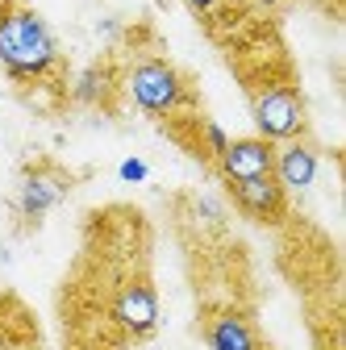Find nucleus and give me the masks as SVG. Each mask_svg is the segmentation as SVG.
<instances>
[{"instance_id":"f257e3e1","label":"nucleus","mask_w":346,"mask_h":350,"mask_svg":"<svg viewBox=\"0 0 346 350\" xmlns=\"http://www.w3.org/2000/svg\"><path fill=\"white\" fill-rule=\"evenodd\" d=\"M63 55L51 25L21 0L0 5V67L17 83H42L59 71Z\"/></svg>"},{"instance_id":"f03ea898","label":"nucleus","mask_w":346,"mask_h":350,"mask_svg":"<svg viewBox=\"0 0 346 350\" xmlns=\"http://www.w3.org/2000/svg\"><path fill=\"white\" fill-rule=\"evenodd\" d=\"M125 92L142 113L150 117H176L184 109L196 105V92H192V79L159 55H146V59H134L125 71Z\"/></svg>"},{"instance_id":"7ed1b4c3","label":"nucleus","mask_w":346,"mask_h":350,"mask_svg":"<svg viewBox=\"0 0 346 350\" xmlns=\"http://www.w3.org/2000/svg\"><path fill=\"white\" fill-rule=\"evenodd\" d=\"M250 117L258 125V138L267 142H292L309 134V109L292 79H263L250 83Z\"/></svg>"},{"instance_id":"20e7f679","label":"nucleus","mask_w":346,"mask_h":350,"mask_svg":"<svg viewBox=\"0 0 346 350\" xmlns=\"http://www.w3.org/2000/svg\"><path fill=\"white\" fill-rule=\"evenodd\" d=\"M71 188H75V175L63 171L59 163H51V159L29 163V167L21 171V184H17L13 208H17V217H21L25 226H38L55 204H63V196H67Z\"/></svg>"},{"instance_id":"39448f33","label":"nucleus","mask_w":346,"mask_h":350,"mask_svg":"<svg viewBox=\"0 0 346 350\" xmlns=\"http://www.w3.org/2000/svg\"><path fill=\"white\" fill-rule=\"evenodd\" d=\"M200 338L209 350H267L258 321L234 304H213L200 313Z\"/></svg>"},{"instance_id":"423d86ee","label":"nucleus","mask_w":346,"mask_h":350,"mask_svg":"<svg viewBox=\"0 0 346 350\" xmlns=\"http://www.w3.org/2000/svg\"><path fill=\"white\" fill-rule=\"evenodd\" d=\"M230 188V200L238 204L242 217L258 226H280L288 217V188L276 180V175H254V180H238V184H226Z\"/></svg>"},{"instance_id":"0eeeda50","label":"nucleus","mask_w":346,"mask_h":350,"mask_svg":"<svg viewBox=\"0 0 346 350\" xmlns=\"http://www.w3.org/2000/svg\"><path fill=\"white\" fill-rule=\"evenodd\" d=\"M113 321L129 334V338H150L159 325V296L155 284L146 275L129 280L117 296H113Z\"/></svg>"},{"instance_id":"6e6552de","label":"nucleus","mask_w":346,"mask_h":350,"mask_svg":"<svg viewBox=\"0 0 346 350\" xmlns=\"http://www.w3.org/2000/svg\"><path fill=\"white\" fill-rule=\"evenodd\" d=\"M271 167H276V142H267V138H230L226 150L217 154V171L226 184L271 175Z\"/></svg>"},{"instance_id":"1a4fd4ad","label":"nucleus","mask_w":346,"mask_h":350,"mask_svg":"<svg viewBox=\"0 0 346 350\" xmlns=\"http://www.w3.org/2000/svg\"><path fill=\"white\" fill-rule=\"evenodd\" d=\"M317 167H321V150L309 142V138H292V142H280L276 146V167L271 175L292 192H309L313 180H317Z\"/></svg>"},{"instance_id":"9d476101","label":"nucleus","mask_w":346,"mask_h":350,"mask_svg":"<svg viewBox=\"0 0 346 350\" xmlns=\"http://www.w3.org/2000/svg\"><path fill=\"white\" fill-rule=\"evenodd\" d=\"M113 88H117V75H113V67H105V63H92V67H83V71L75 75L71 96H75L79 105H105V100L113 96Z\"/></svg>"},{"instance_id":"9b49d317","label":"nucleus","mask_w":346,"mask_h":350,"mask_svg":"<svg viewBox=\"0 0 346 350\" xmlns=\"http://www.w3.org/2000/svg\"><path fill=\"white\" fill-rule=\"evenodd\" d=\"M121 180H146V167H142L138 159H125V167H121Z\"/></svg>"},{"instance_id":"f8f14e48","label":"nucleus","mask_w":346,"mask_h":350,"mask_svg":"<svg viewBox=\"0 0 346 350\" xmlns=\"http://www.w3.org/2000/svg\"><path fill=\"white\" fill-rule=\"evenodd\" d=\"M184 5H188L192 13H200V17H204V13H213V9H222L226 0H184Z\"/></svg>"},{"instance_id":"ddd939ff","label":"nucleus","mask_w":346,"mask_h":350,"mask_svg":"<svg viewBox=\"0 0 346 350\" xmlns=\"http://www.w3.org/2000/svg\"><path fill=\"white\" fill-rule=\"evenodd\" d=\"M250 5H254L258 13H280V9L288 5V0H250Z\"/></svg>"}]
</instances>
